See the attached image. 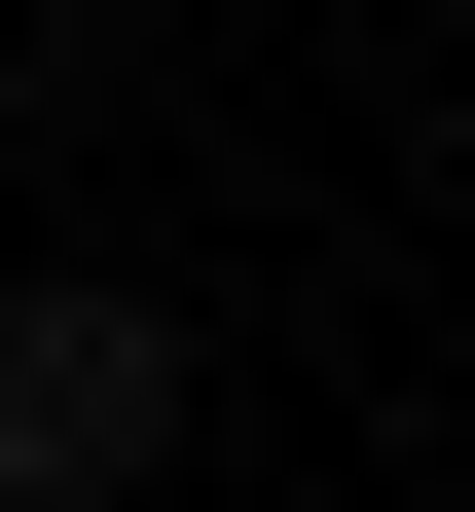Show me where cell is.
Masks as SVG:
<instances>
[{"mask_svg":"<svg viewBox=\"0 0 475 512\" xmlns=\"http://www.w3.org/2000/svg\"><path fill=\"white\" fill-rule=\"evenodd\" d=\"M147 439H183V330L147 293H0V512H110Z\"/></svg>","mask_w":475,"mask_h":512,"instance_id":"1","label":"cell"}]
</instances>
